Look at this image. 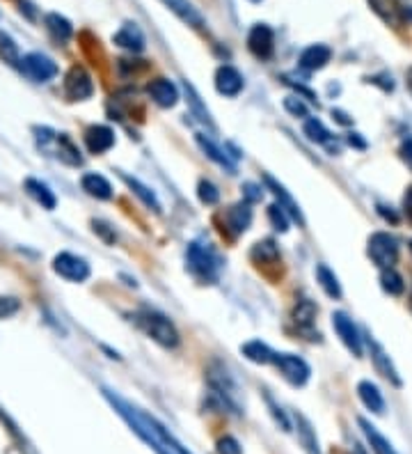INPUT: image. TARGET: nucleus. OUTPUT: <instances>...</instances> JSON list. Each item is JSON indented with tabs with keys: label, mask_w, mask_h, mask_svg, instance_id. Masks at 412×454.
Wrapping results in <instances>:
<instances>
[{
	"label": "nucleus",
	"mask_w": 412,
	"mask_h": 454,
	"mask_svg": "<svg viewBox=\"0 0 412 454\" xmlns=\"http://www.w3.org/2000/svg\"><path fill=\"white\" fill-rule=\"evenodd\" d=\"M101 392H103V397L110 402V407L122 415V418L126 420V424L140 436L147 446H149L156 454H172L168 448H163V443L154 436V431L149 429V424H147V420H144V413L140 411V409H135L131 402H126L124 397H120L117 392H113V390H108V388H101Z\"/></svg>",
	"instance_id": "obj_1"
},
{
	"label": "nucleus",
	"mask_w": 412,
	"mask_h": 454,
	"mask_svg": "<svg viewBox=\"0 0 412 454\" xmlns=\"http://www.w3.org/2000/svg\"><path fill=\"white\" fill-rule=\"evenodd\" d=\"M185 268L200 280V283H215L220 278L222 259L209 244H190L185 250Z\"/></svg>",
	"instance_id": "obj_2"
},
{
	"label": "nucleus",
	"mask_w": 412,
	"mask_h": 454,
	"mask_svg": "<svg viewBox=\"0 0 412 454\" xmlns=\"http://www.w3.org/2000/svg\"><path fill=\"white\" fill-rule=\"evenodd\" d=\"M135 324L140 326L154 342H159L163 349H174V346H179L181 342L179 331L174 328V324L165 314L156 310H140L135 314Z\"/></svg>",
	"instance_id": "obj_3"
},
{
	"label": "nucleus",
	"mask_w": 412,
	"mask_h": 454,
	"mask_svg": "<svg viewBox=\"0 0 412 454\" xmlns=\"http://www.w3.org/2000/svg\"><path fill=\"white\" fill-rule=\"evenodd\" d=\"M215 223H218V229L222 232L224 237L236 239V237L243 234V232L248 229L250 223H252L250 202L243 200V202H239V205H231L229 209L220 211V214L215 216Z\"/></svg>",
	"instance_id": "obj_4"
},
{
	"label": "nucleus",
	"mask_w": 412,
	"mask_h": 454,
	"mask_svg": "<svg viewBox=\"0 0 412 454\" xmlns=\"http://www.w3.org/2000/svg\"><path fill=\"white\" fill-rule=\"evenodd\" d=\"M209 385L211 390L218 395L220 402L224 404L227 409H231L234 413H241V407H239V390H236V383L229 376L227 367H222L220 363H213L209 367Z\"/></svg>",
	"instance_id": "obj_5"
},
{
	"label": "nucleus",
	"mask_w": 412,
	"mask_h": 454,
	"mask_svg": "<svg viewBox=\"0 0 412 454\" xmlns=\"http://www.w3.org/2000/svg\"><path fill=\"white\" fill-rule=\"evenodd\" d=\"M273 365L277 367L280 374L293 385V388H302L311 376L309 365L302 361L300 356H293V353H275Z\"/></svg>",
	"instance_id": "obj_6"
},
{
	"label": "nucleus",
	"mask_w": 412,
	"mask_h": 454,
	"mask_svg": "<svg viewBox=\"0 0 412 454\" xmlns=\"http://www.w3.org/2000/svg\"><path fill=\"white\" fill-rule=\"evenodd\" d=\"M18 69H21L23 76H28V79L35 81V83H48L51 79H55L57 72H60L57 69V64L44 53L23 55L21 62H18Z\"/></svg>",
	"instance_id": "obj_7"
},
{
	"label": "nucleus",
	"mask_w": 412,
	"mask_h": 454,
	"mask_svg": "<svg viewBox=\"0 0 412 454\" xmlns=\"http://www.w3.org/2000/svg\"><path fill=\"white\" fill-rule=\"evenodd\" d=\"M369 257L374 259V264L380 268H391V264H396L399 257V246L396 239L389 237L387 232H376L369 239Z\"/></svg>",
	"instance_id": "obj_8"
},
{
	"label": "nucleus",
	"mask_w": 412,
	"mask_h": 454,
	"mask_svg": "<svg viewBox=\"0 0 412 454\" xmlns=\"http://www.w3.org/2000/svg\"><path fill=\"white\" fill-rule=\"evenodd\" d=\"M64 94L69 101H85L94 94L92 76L87 74L85 67L74 64L64 76Z\"/></svg>",
	"instance_id": "obj_9"
},
{
	"label": "nucleus",
	"mask_w": 412,
	"mask_h": 454,
	"mask_svg": "<svg viewBox=\"0 0 412 454\" xmlns=\"http://www.w3.org/2000/svg\"><path fill=\"white\" fill-rule=\"evenodd\" d=\"M53 271L69 283H85L90 278V264L74 253H60L53 259Z\"/></svg>",
	"instance_id": "obj_10"
},
{
	"label": "nucleus",
	"mask_w": 412,
	"mask_h": 454,
	"mask_svg": "<svg viewBox=\"0 0 412 454\" xmlns=\"http://www.w3.org/2000/svg\"><path fill=\"white\" fill-rule=\"evenodd\" d=\"M248 48L254 57L259 60H268L275 51V33L266 23H257L248 35Z\"/></svg>",
	"instance_id": "obj_11"
},
{
	"label": "nucleus",
	"mask_w": 412,
	"mask_h": 454,
	"mask_svg": "<svg viewBox=\"0 0 412 454\" xmlns=\"http://www.w3.org/2000/svg\"><path fill=\"white\" fill-rule=\"evenodd\" d=\"M332 326H335V331L341 337V342L348 346V351L360 358L362 356V340H360V333H357L355 324H353V319L343 312H335L332 314Z\"/></svg>",
	"instance_id": "obj_12"
},
{
	"label": "nucleus",
	"mask_w": 412,
	"mask_h": 454,
	"mask_svg": "<svg viewBox=\"0 0 412 454\" xmlns=\"http://www.w3.org/2000/svg\"><path fill=\"white\" fill-rule=\"evenodd\" d=\"M147 94L151 96L154 103H159L161 108H172L179 101V90L176 85L168 79H154L147 85Z\"/></svg>",
	"instance_id": "obj_13"
},
{
	"label": "nucleus",
	"mask_w": 412,
	"mask_h": 454,
	"mask_svg": "<svg viewBox=\"0 0 412 454\" xmlns=\"http://www.w3.org/2000/svg\"><path fill=\"white\" fill-rule=\"evenodd\" d=\"M215 90L224 96H236L243 90V76L236 67L231 64H222L218 72H215Z\"/></svg>",
	"instance_id": "obj_14"
},
{
	"label": "nucleus",
	"mask_w": 412,
	"mask_h": 454,
	"mask_svg": "<svg viewBox=\"0 0 412 454\" xmlns=\"http://www.w3.org/2000/svg\"><path fill=\"white\" fill-rule=\"evenodd\" d=\"M85 144L92 154H103L108 149H113L115 144V131L103 124H94L85 131Z\"/></svg>",
	"instance_id": "obj_15"
},
{
	"label": "nucleus",
	"mask_w": 412,
	"mask_h": 454,
	"mask_svg": "<svg viewBox=\"0 0 412 454\" xmlns=\"http://www.w3.org/2000/svg\"><path fill=\"white\" fill-rule=\"evenodd\" d=\"M369 351H371V361H374L378 374L385 376V379H387L389 383L401 385V376H399V372H396V367L391 365L389 356H387L385 351H382V346H380L376 340H369Z\"/></svg>",
	"instance_id": "obj_16"
},
{
	"label": "nucleus",
	"mask_w": 412,
	"mask_h": 454,
	"mask_svg": "<svg viewBox=\"0 0 412 454\" xmlns=\"http://www.w3.org/2000/svg\"><path fill=\"white\" fill-rule=\"evenodd\" d=\"M113 42L117 46L126 48V51H131V53H140L144 48V35L135 23H124L120 30L115 33Z\"/></svg>",
	"instance_id": "obj_17"
},
{
	"label": "nucleus",
	"mask_w": 412,
	"mask_h": 454,
	"mask_svg": "<svg viewBox=\"0 0 412 454\" xmlns=\"http://www.w3.org/2000/svg\"><path fill=\"white\" fill-rule=\"evenodd\" d=\"M330 57H332V51L328 46L311 44L300 53V67H302V69H307V72H319L330 62Z\"/></svg>",
	"instance_id": "obj_18"
},
{
	"label": "nucleus",
	"mask_w": 412,
	"mask_h": 454,
	"mask_svg": "<svg viewBox=\"0 0 412 454\" xmlns=\"http://www.w3.org/2000/svg\"><path fill=\"white\" fill-rule=\"evenodd\" d=\"M161 3L168 9H172L183 23H188L193 28H204V16L200 14V9L195 7L190 0H161Z\"/></svg>",
	"instance_id": "obj_19"
},
{
	"label": "nucleus",
	"mask_w": 412,
	"mask_h": 454,
	"mask_svg": "<svg viewBox=\"0 0 412 454\" xmlns=\"http://www.w3.org/2000/svg\"><path fill=\"white\" fill-rule=\"evenodd\" d=\"M263 181H266V186L275 193V198L280 200V207H282L284 211H287V214H289L293 220H298V225H305V218H302L298 205H296V202H293V198L289 195V193L284 191L282 183H277V181H275L270 175H263Z\"/></svg>",
	"instance_id": "obj_20"
},
{
	"label": "nucleus",
	"mask_w": 412,
	"mask_h": 454,
	"mask_svg": "<svg viewBox=\"0 0 412 454\" xmlns=\"http://www.w3.org/2000/svg\"><path fill=\"white\" fill-rule=\"evenodd\" d=\"M23 188H25V193L30 195L37 205H42L44 209H48V211H53L55 209V205H57V198H55V193L46 186L44 181H39V179H25L23 181Z\"/></svg>",
	"instance_id": "obj_21"
},
{
	"label": "nucleus",
	"mask_w": 412,
	"mask_h": 454,
	"mask_svg": "<svg viewBox=\"0 0 412 454\" xmlns=\"http://www.w3.org/2000/svg\"><path fill=\"white\" fill-rule=\"evenodd\" d=\"M195 140H198V144L202 147V152H204L206 157H209L213 163H218L220 168L229 170V175H234V172H236V163H234V161L227 157V154H224L211 138H206L204 133H198V136H195Z\"/></svg>",
	"instance_id": "obj_22"
},
{
	"label": "nucleus",
	"mask_w": 412,
	"mask_h": 454,
	"mask_svg": "<svg viewBox=\"0 0 412 454\" xmlns=\"http://www.w3.org/2000/svg\"><path fill=\"white\" fill-rule=\"evenodd\" d=\"M81 186L87 195H92L96 200H110L113 198V186L103 175H96V172H87L81 179Z\"/></svg>",
	"instance_id": "obj_23"
},
{
	"label": "nucleus",
	"mask_w": 412,
	"mask_h": 454,
	"mask_svg": "<svg viewBox=\"0 0 412 454\" xmlns=\"http://www.w3.org/2000/svg\"><path fill=\"white\" fill-rule=\"evenodd\" d=\"M357 422H360L362 431H365V436H367V441H369L371 450H374V454H399L394 448H391V443H389L385 436H382V433H380L369 420L357 418Z\"/></svg>",
	"instance_id": "obj_24"
},
{
	"label": "nucleus",
	"mask_w": 412,
	"mask_h": 454,
	"mask_svg": "<svg viewBox=\"0 0 412 454\" xmlns=\"http://www.w3.org/2000/svg\"><path fill=\"white\" fill-rule=\"evenodd\" d=\"M357 395H360L362 404H365V407H367L371 413L380 415L382 411H385V399H382V395H380V390H378L376 383L362 381V383L357 385Z\"/></svg>",
	"instance_id": "obj_25"
},
{
	"label": "nucleus",
	"mask_w": 412,
	"mask_h": 454,
	"mask_svg": "<svg viewBox=\"0 0 412 454\" xmlns=\"http://www.w3.org/2000/svg\"><path fill=\"white\" fill-rule=\"evenodd\" d=\"M241 353L245 356L248 361L257 363V365H268L275 361V351L270 349L268 344H263L261 340H250L241 346Z\"/></svg>",
	"instance_id": "obj_26"
},
{
	"label": "nucleus",
	"mask_w": 412,
	"mask_h": 454,
	"mask_svg": "<svg viewBox=\"0 0 412 454\" xmlns=\"http://www.w3.org/2000/svg\"><path fill=\"white\" fill-rule=\"evenodd\" d=\"M250 257H252V262H257L259 266L261 264H277L280 262V250H277V246H275L273 239H263V241H259V244H254Z\"/></svg>",
	"instance_id": "obj_27"
},
{
	"label": "nucleus",
	"mask_w": 412,
	"mask_h": 454,
	"mask_svg": "<svg viewBox=\"0 0 412 454\" xmlns=\"http://www.w3.org/2000/svg\"><path fill=\"white\" fill-rule=\"evenodd\" d=\"M183 92H185V101H188V106H190V110H193V115L198 118L200 122H204L206 127H211L213 129V120H211V113H209V108L202 103V99H200V94L195 92V88L193 85L185 81L183 83Z\"/></svg>",
	"instance_id": "obj_28"
},
{
	"label": "nucleus",
	"mask_w": 412,
	"mask_h": 454,
	"mask_svg": "<svg viewBox=\"0 0 412 454\" xmlns=\"http://www.w3.org/2000/svg\"><path fill=\"white\" fill-rule=\"evenodd\" d=\"M44 23L48 28V33H51L55 40H60V42H67L69 37L74 35V28H71V23H69V18H64L62 14H57V12L46 14Z\"/></svg>",
	"instance_id": "obj_29"
},
{
	"label": "nucleus",
	"mask_w": 412,
	"mask_h": 454,
	"mask_svg": "<svg viewBox=\"0 0 412 454\" xmlns=\"http://www.w3.org/2000/svg\"><path fill=\"white\" fill-rule=\"evenodd\" d=\"M122 179L126 181V186H129L137 198H140L142 202L149 209H154L156 214H161V202H159V198L154 195V191L151 188H147L144 183L140 181V179H135V177H129V175H122Z\"/></svg>",
	"instance_id": "obj_30"
},
{
	"label": "nucleus",
	"mask_w": 412,
	"mask_h": 454,
	"mask_svg": "<svg viewBox=\"0 0 412 454\" xmlns=\"http://www.w3.org/2000/svg\"><path fill=\"white\" fill-rule=\"evenodd\" d=\"M296 422H298V438H300V443H302V448L307 450V454H321L316 433H314L309 420H307L302 413H296Z\"/></svg>",
	"instance_id": "obj_31"
},
{
	"label": "nucleus",
	"mask_w": 412,
	"mask_h": 454,
	"mask_svg": "<svg viewBox=\"0 0 412 454\" xmlns=\"http://www.w3.org/2000/svg\"><path fill=\"white\" fill-rule=\"evenodd\" d=\"M55 140H57V159L64 161L67 166H81L83 157H81V152H78L76 144L71 142V138H69L67 133H60Z\"/></svg>",
	"instance_id": "obj_32"
},
{
	"label": "nucleus",
	"mask_w": 412,
	"mask_h": 454,
	"mask_svg": "<svg viewBox=\"0 0 412 454\" xmlns=\"http://www.w3.org/2000/svg\"><path fill=\"white\" fill-rule=\"evenodd\" d=\"M314 319H316V305L307 298H302V301L296 303L293 307V322L300 328V331H309V326L314 324Z\"/></svg>",
	"instance_id": "obj_33"
},
{
	"label": "nucleus",
	"mask_w": 412,
	"mask_h": 454,
	"mask_svg": "<svg viewBox=\"0 0 412 454\" xmlns=\"http://www.w3.org/2000/svg\"><path fill=\"white\" fill-rule=\"evenodd\" d=\"M316 278H319V283L323 287V292H326L330 298H341V285H339L335 271H330L326 264H319L316 266Z\"/></svg>",
	"instance_id": "obj_34"
},
{
	"label": "nucleus",
	"mask_w": 412,
	"mask_h": 454,
	"mask_svg": "<svg viewBox=\"0 0 412 454\" xmlns=\"http://www.w3.org/2000/svg\"><path fill=\"white\" fill-rule=\"evenodd\" d=\"M380 285L382 289L389 294V296H401L406 292V283H404V278H401L394 268H382V273H380Z\"/></svg>",
	"instance_id": "obj_35"
},
{
	"label": "nucleus",
	"mask_w": 412,
	"mask_h": 454,
	"mask_svg": "<svg viewBox=\"0 0 412 454\" xmlns=\"http://www.w3.org/2000/svg\"><path fill=\"white\" fill-rule=\"evenodd\" d=\"M302 131H305V136L311 142H319V144H328L330 142V131L326 129V124H323L321 120H316V118H309L305 122V127H302Z\"/></svg>",
	"instance_id": "obj_36"
},
{
	"label": "nucleus",
	"mask_w": 412,
	"mask_h": 454,
	"mask_svg": "<svg viewBox=\"0 0 412 454\" xmlns=\"http://www.w3.org/2000/svg\"><path fill=\"white\" fill-rule=\"evenodd\" d=\"M374 12L387 23H396L399 21V7L394 0H369Z\"/></svg>",
	"instance_id": "obj_37"
},
{
	"label": "nucleus",
	"mask_w": 412,
	"mask_h": 454,
	"mask_svg": "<svg viewBox=\"0 0 412 454\" xmlns=\"http://www.w3.org/2000/svg\"><path fill=\"white\" fill-rule=\"evenodd\" d=\"M0 57L7 62V64H12V67H18V62H21V57H18V48L14 44V40L9 35H5L3 30H0Z\"/></svg>",
	"instance_id": "obj_38"
},
{
	"label": "nucleus",
	"mask_w": 412,
	"mask_h": 454,
	"mask_svg": "<svg viewBox=\"0 0 412 454\" xmlns=\"http://www.w3.org/2000/svg\"><path fill=\"white\" fill-rule=\"evenodd\" d=\"M198 195H200V200L204 202V205H218L220 191L215 188L209 179H200V183H198Z\"/></svg>",
	"instance_id": "obj_39"
},
{
	"label": "nucleus",
	"mask_w": 412,
	"mask_h": 454,
	"mask_svg": "<svg viewBox=\"0 0 412 454\" xmlns=\"http://www.w3.org/2000/svg\"><path fill=\"white\" fill-rule=\"evenodd\" d=\"M268 218H270L273 227L277 232H282V234H284V232H289V214L280 205H270L268 207Z\"/></svg>",
	"instance_id": "obj_40"
},
{
	"label": "nucleus",
	"mask_w": 412,
	"mask_h": 454,
	"mask_svg": "<svg viewBox=\"0 0 412 454\" xmlns=\"http://www.w3.org/2000/svg\"><path fill=\"white\" fill-rule=\"evenodd\" d=\"M21 310V301L14 296H0V322L3 319H9L12 314H16Z\"/></svg>",
	"instance_id": "obj_41"
},
{
	"label": "nucleus",
	"mask_w": 412,
	"mask_h": 454,
	"mask_svg": "<svg viewBox=\"0 0 412 454\" xmlns=\"http://www.w3.org/2000/svg\"><path fill=\"white\" fill-rule=\"evenodd\" d=\"M218 454H243L241 443L234 436H222L218 441Z\"/></svg>",
	"instance_id": "obj_42"
},
{
	"label": "nucleus",
	"mask_w": 412,
	"mask_h": 454,
	"mask_svg": "<svg viewBox=\"0 0 412 454\" xmlns=\"http://www.w3.org/2000/svg\"><path fill=\"white\" fill-rule=\"evenodd\" d=\"M284 108L291 115H296V118H307V106L302 103L298 96H287V99H284Z\"/></svg>",
	"instance_id": "obj_43"
},
{
	"label": "nucleus",
	"mask_w": 412,
	"mask_h": 454,
	"mask_svg": "<svg viewBox=\"0 0 412 454\" xmlns=\"http://www.w3.org/2000/svg\"><path fill=\"white\" fill-rule=\"evenodd\" d=\"M266 402H268V407H270V411H273V418L277 420V424H282V429L284 431H291V424H289V420H287V415L282 413V409L277 407V404H275L268 395H266Z\"/></svg>",
	"instance_id": "obj_44"
},
{
	"label": "nucleus",
	"mask_w": 412,
	"mask_h": 454,
	"mask_svg": "<svg viewBox=\"0 0 412 454\" xmlns=\"http://www.w3.org/2000/svg\"><path fill=\"white\" fill-rule=\"evenodd\" d=\"M243 191H245V200L250 202H257V200H261V188L259 186H254V183H243Z\"/></svg>",
	"instance_id": "obj_45"
},
{
	"label": "nucleus",
	"mask_w": 412,
	"mask_h": 454,
	"mask_svg": "<svg viewBox=\"0 0 412 454\" xmlns=\"http://www.w3.org/2000/svg\"><path fill=\"white\" fill-rule=\"evenodd\" d=\"M348 144L357 149H367V142L360 138V133H348Z\"/></svg>",
	"instance_id": "obj_46"
},
{
	"label": "nucleus",
	"mask_w": 412,
	"mask_h": 454,
	"mask_svg": "<svg viewBox=\"0 0 412 454\" xmlns=\"http://www.w3.org/2000/svg\"><path fill=\"white\" fill-rule=\"evenodd\" d=\"M404 209H406L408 218H412V186L406 191V195H404Z\"/></svg>",
	"instance_id": "obj_47"
},
{
	"label": "nucleus",
	"mask_w": 412,
	"mask_h": 454,
	"mask_svg": "<svg viewBox=\"0 0 412 454\" xmlns=\"http://www.w3.org/2000/svg\"><path fill=\"white\" fill-rule=\"evenodd\" d=\"M332 118H337V122H341V124H353V120L341 110H332Z\"/></svg>",
	"instance_id": "obj_48"
},
{
	"label": "nucleus",
	"mask_w": 412,
	"mask_h": 454,
	"mask_svg": "<svg viewBox=\"0 0 412 454\" xmlns=\"http://www.w3.org/2000/svg\"><path fill=\"white\" fill-rule=\"evenodd\" d=\"M404 157H406L408 161H412V140H408V142L404 144Z\"/></svg>",
	"instance_id": "obj_49"
},
{
	"label": "nucleus",
	"mask_w": 412,
	"mask_h": 454,
	"mask_svg": "<svg viewBox=\"0 0 412 454\" xmlns=\"http://www.w3.org/2000/svg\"><path fill=\"white\" fill-rule=\"evenodd\" d=\"M406 85H408V90H410V94H412V67L406 72Z\"/></svg>",
	"instance_id": "obj_50"
},
{
	"label": "nucleus",
	"mask_w": 412,
	"mask_h": 454,
	"mask_svg": "<svg viewBox=\"0 0 412 454\" xmlns=\"http://www.w3.org/2000/svg\"><path fill=\"white\" fill-rule=\"evenodd\" d=\"M250 3H261V0H250Z\"/></svg>",
	"instance_id": "obj_51"
},
{
	"label": "nucleus",
	"mask_w": 412,
	"mask_h": 454,
	"mask_svg": "<svg viewBox=\"0 0 412 454\" xmlns=\"http://www.w3.org/2000/svg\"><path fill=\"white\" fill-rule=\"evenodd\" d=\"M410 253H412V241H410Z\"/></svg>",
	"instance_id": "obj_52"
}]
</instances>
